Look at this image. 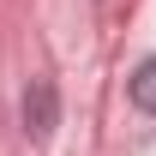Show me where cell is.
Here are the masks:
<instances>
[{
	"label": "cell",
	"instance_id": "cell-1",
	"mask_svg": "<svg viewBox=\"0 0 156 156\" xmlns=\"http://www.w3.org/2000/svg\"><path fill=\"white\" fill-rule=\"evenodd\" d=\"M132 102L144 108V114H156V54H150V60L132 72Z\"/></svg>",
	"mask_w": 156,
	"mask_h": 156
}]
</instances>
